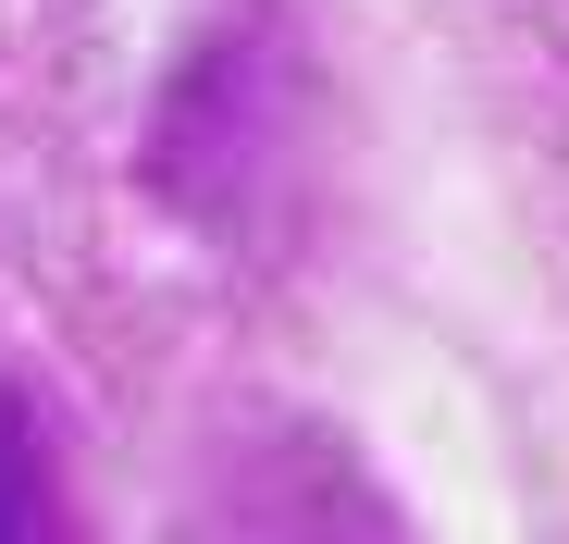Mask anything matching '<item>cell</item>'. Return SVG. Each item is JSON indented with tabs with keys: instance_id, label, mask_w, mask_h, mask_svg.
I'll list each match as a JSON object with an SVG mask.
<instances>
[{
	"instance_id": "6da1fadb",
	"label": "cell",
	"mask_w": 569,
	"mask_h": 544,
	"mask_svg": "<svg viewBox=\"0 0 569 544\" xmlns=\"http://www.w3.org/2000/svg\"><path fill=\"white\" fill-rule=\"evenodd\" d=\"M26 532H62V483H50V445L26 421V396L0 384V544H26Z\"/></svg>"
}]
</instances>
